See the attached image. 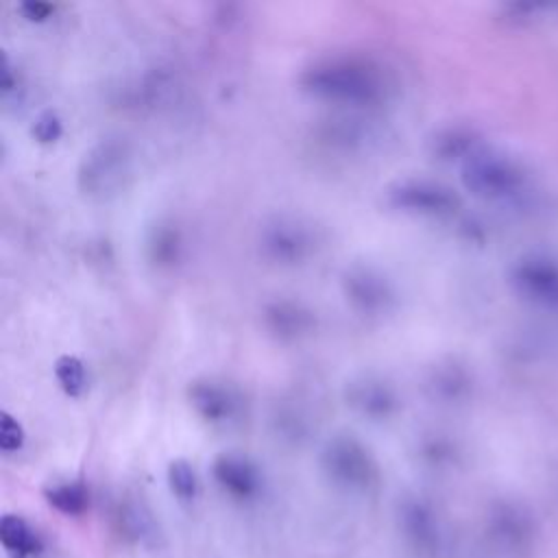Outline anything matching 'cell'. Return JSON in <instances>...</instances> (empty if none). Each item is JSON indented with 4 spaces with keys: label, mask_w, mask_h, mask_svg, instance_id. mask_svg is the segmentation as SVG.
<instances>
[{
    "label": "cell",
    "mask_w": 558,
    "mask_h": 558,
    "mask_svg": "<svg viewBox=\"0 0 558 558\" xmlns=\"http://www.w3.org/2000/svg\"><path fill=\"white\" fill-rule=\"evenodd\" d=\"M299 87L327 102L349 107H375L392 89L381 63L362 54H325L310 61L299 74Z\"/></svg>",
    "instance_id": "6da1fadb"
},
{
    "label": "cell",
    "mask_w": 558,
    "mask_h": 558,
    "mask_svg": "<svg viewBox=\"0 0 558 558\" xmlns=\"http://www.w3.org/2000/svg\"><path fill=\"white\" fill-rule=\"evenodd\" d=\"M129 172L131 155L126 144L120 137H107L83 155L76 172L78 190L96 198L111 196L124 187Z\"/></svg>",
    "instance_id": "7a4b0ae2"
},
{
    "label": "cell",
    "mask_w": 558,
    "mask_h": 558,
    "mask_svg": "<svg viewBox=\"0 0 558 558\" xmlns=\"http://www.w3.org/2000/svg\"><path fill=\"white\" fill-rule=\"evenodd\" d=\"M320 464L327 477L347 490H368L379 477L373 453L351 434L331 436L323 447Z\"/></svg>",
    "instance_id": "3957f363"
},
{
    "label": "cell",
    "mask_w": 558,
    "mask_h": 558,
    "mask_svg": "<svg viewBox=\"0 0 558 558\" xmlns=\"http://www.w3.org/2000/svg\"><path fill=\"white\" fill-rule=\"evenodd\" d=\"M347 303L366 318L390 314L397 305V288L392 279L373 264L355 262L340 277Z\"/></svg>",
    "instance_id": "277c9868"
},
{
    "label": "cell",
    "mask_w": 558,
    "mask_h": 558,
    "mask_svg": "<svg viewBox=\"0 0 558 558\" xmlns=\"http://www.w3.org/2000/svg\"><path fill=\"white\" fill-rule=\"evenodd\" d=\"M259 253L281 266L303 264L316 248L314 229L296 216H272L268 218L257 235Z\"/></svg>",
    "instance_id": "5b68a950"
},
{
    "label": "cell",
    "mask_w": 558,
    "mask_h": 558,
    "mask_svg": "<svg viewBox=\"0 0 558 558\" xmlns=\"http://www.w3.org/2000/svg\"><path fill=\"white\" fill-rule=\"evenodd\" d=\"M384 198L388 207L416 216H442L453 211L458 203L456 194L447 185L418 177H403L392 181L384 190Z\"/></svg>",
    "instance_id": "8992f818"
},
{
    "label": "cell",
    "mask_w": 558,
    "mask_h": 558,
    "mask_svg": "<svg viewBox=\"0 0 558 558\" xmlns=\"http://www.w3.org/2000/svg\"><path fill=\"white\" fill-rule=\"evenodd\" d=\"M342 399L349 410L371 421H386L401 408L397 388L377 373H360L342 388Z\"/></svg>",
    "instance_id": "52a82bcc"
},
{
    "label": "cell",
    "mask_w": 558,
    "mask_h": 558,
    "mask_svg": "<svg viewBox=\"0 0 558 558\" xmlns=\"http://www.w3.org/2000/svg\"><path fill=\"white\" fill-rule=\"evenodd\" d=\"M187 401L194 412L211 425H227L244 410L242 395L231 384L214 377H198L190 381Z\"/></svg>",
    "instance_id": "ba28073f"
},
{
    "label": "cell",
    "mask_w": 558,
    "mask_h": 558,
    "mask_svg": "<svg viewBox=\"0 0 558 558\" xmlns=\"http://www.w3.org/2000/svg\"><path fill=\"white\" fill-rule=\"evenodd\" d=\"M262 325L279 342H299L316 329V312L299 299L277 296L262 305Z\"/></svg>",
    "instance_id": "9c48e42d"
},
{
    "label": "cell",
    "mask_w": 558,
    "mask_h": 558,
    "mask_svg": "<svg viewBox=\"0 0 558 558\" xmlns=\"http://www.w3.org/2000/svg\"><path fill=\"white\" fill-rule=\"evenodd\" d=\"M211 475L222 490H227L231 497H238V499H248L257 495L262 486L257 466L248 458L233 451H225L216 456L211 464Z\"/></svg>",
    "instance_id": "30bf717a"
},
{
    "label": "cell",
    "mask_w": 558,
    "mask_h": 558,
    "mask_svg": "<svg viewBox=\"0 0 558 558\" xmlns=\"http://www.w3.org/2000/svg\"><path fill=\"white\" fill-rule=\"evenodd\" d=\"M185 255V235L174 220H157L146 235V257L155 268L170 270Z\"/></svg>",
    "instance_id": "8fae6325"
},
{
    "label": "cell",
    "mask_w": 558,
    "mask_h": 558,
    "mask_svg": "<svg viewBox=\"0 0 558 558\" xmlns=\"http://www.w3.org/2000/svg\"><path fill=\"white\" fill-rule=\"evenodd\" d=\"M0 541L11 558H28L41 549V538L17 514H4L0 521Z\"/></svg>",
    "instance_id": "7c38bea8"
},
{
    "label": "cell",
    "mask_w": 558,
    "mask_h": 558,
    "mask_svg": "<svg viewBox=\"0 0 558 558\" xmlns=\"http://www.w3.org/2000/svg\"><path fill=\"white\" fill-rule=\"evenodd\" d=\"M305 410L307 408L301 401H296V399H281V401H277L275 408H272L275 432L281 438H288L292 442L303 440L310 434V427H312L310 414Z\"/></svg>",
    "instance_id": "4fadbf2b"
},
{
    "label": "cell",
    "mask_w": 558,
    "mask_h": 558,
    "mask_svg": "<svg viewBox=\"0 0 558 558\" xmlns=\"http://www.w3.org/2000/svg\"><path fill=\"white\" fill-rule=\"evenodd\" d=\"M368 137V129L362 124V120L357 118H331L320 126V140H325V144L333 146V148H355L360 144H364V140Z\"/></svg>",
    "instance_id": "5bb4252c"
},
{
    "label": "cell",
    "mask_w": 558,
    "mask_h": 558,
    "mask_svg": "<svg viewBox=\"0 0 558 558\" xmlns=\"http://www.w3.org/2000/svg\"><path fill=\"white\" fill-rule=\"evenodd\" d=\"M46 501L63 514H83L89 506V493L83 482H59L44 490Z\"/></svg>",
    "instance_id": "9a60e30c"
},
{
    "label": "cell",
    "mask_w": 558,
    "mask_h": 558,
    "mask_svg": "<svg viewBox=\"0 0 558 558\" xmlns=\"http://www.w3.org/2000/svg\"><path fill=\"white\" fill-rule=\"evenodd\" d=\"M401 527L408 538L416 541L418 545L434 538V521L432 512L425 508V504L416 499H408L401 506Z\"/></svg>",
    "instance_id": "2e32d148"
},
{
    "label": "cell",
    "mask_w": 558,
    "mask_h": 558,
    "mask_svg": "<svg viewBox=\"0 0 558 558\" xmlns=\"http://www.w3.org/2000/svg\"><path fill=\"white\" fill-rule=\"evenodd\" d=\"M54 379L59 384V388L68 395V397H81L87 388V375H85V364L81 357L65 353L59 355L54 362Z\"/></svg>",
    "instance_id": "e0dca14e"
},
{
    "label": "cell",
    "mask_w": 558,
    "mask_h": 558,
    "mask_svg": "<svg viewBox=\"0 0 558 558\" xmlns=\"http://www.w3.org/2000/svg\"><path fill=\"white\" fill-rule=\"evenodd\" d=\"M425 388L432 399L451 401L460 392L462 379L451 364H436L425 379Z\"/></svg>",
    "instance_id": "ac0fdd59"
},
{
    "label": "cell",
    "mask_w": 558,
    "mask_h": 558,
    "mask_svg": "<svg viewBox=\"0 0 558 558\" xmlns=\"http://www.w3.org/2000/svg\"><path fill=\"white\" fill-rule=\"evenodd\" d=\"M168 486L172 495H177V499L192 501L198 493V480H196L194 466L183 458L172 460L168 464Z\"/></svg>",
    "instance_id": "d6986e66"
},
{
    "label": "cell",
    "mask_w": 558,
    "mask_h": 558,
    "mask_svg": "<svg viewBox=\"0 0 558 558\" xmlns=\"http://www.w3.org/2000/svg\"><path fill=\"white\" fill-rule=\"evenodd\" d=\"M31 135L39 144H52L63 135V120L54 109H44L31 124Z\"/></svg>",
    "instance_id": "ffe728a7"
},
{
    "label": "cell",
    "mask_w": 558,
    "mask_h": 558,
    "mask_svg": "<svg viewBox=\"0 0 558 558\" xmlns=\"http://www.w3.org/2000/svg\"><path fill=\"white\" fill-rule=\"evenodd\" d=\"M429 144H432V153L438 159H449L460 155L469 146V135L447 129V131H438Z\"/></svg>",
    "instance_id": "44dd1931"
},
{
    "label": "cell",
    "mask_w": 558,
    "mask_h": 558,
    "mask_svg": "<svg viewBox=\"0 0 558 558\" xmlns=\"http://www.w3.org/2000/svg\"><path fill=\"white\" fill-rule=\"evenodd\" d=\"M24 427L22 423L9 414L7 410L0 412V449L2 451H17L24 445Z\"/></svg>",
    "instance_id": "7402d4cb"
},
{
    "label": "cell",
    "mask_w": 558,
    "mask_h": 558,
    "mask_svg": "<svg viewBox=\"0 0 558 558\" xmlns=\"http://www.w3.org/2000/svg\"><path fill=\"white\" fill-rule=\"evenodd\" d=\"M17 11L28 22H46L48 17H52L54 4L44 2V0H24L17 4Z\"/></svg>",
    "instance_id": "603a6c76"
},
{
    "label": "cell",
    "mask_w": 558,
    "mask_h": 558,
    "mask_svg": "<svg viewBox=\"0 0 558 558\" xmlns=\"http://www.w3.org/2000/svg\"><path fill=\"white\" fill-rule=\"evenodd\" d=\"M0 85H2V96H4V98H7L9 94L17 92V85H20L17 72L13 70V65H11L9 57H7V52H2V59H0Z\"/></svg>",
    "instance_id": "cb8c5ba5"
}]
</instances>
